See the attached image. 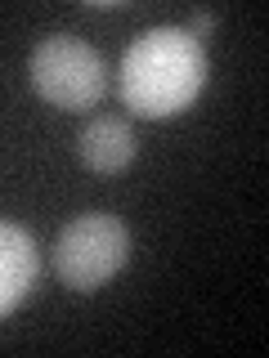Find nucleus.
I'll return each mask as SVG.
<instances>
[{"label":"nucleus","mask_w":269,"mask_h":358,"mask_svg":"<svg viewBox=\"0 0 269 358\" xmlns=\"http://www.w3.org/2000/svg\"><path fill=\"white\" fill-rule=\"evenodd\" d=\"M27 76L32 90L45 99L50 108L63 112H85L104 99L108 90V67L81 36H67V31H54L45 36L27 59Z\"/></svg>","instance_id":"f03ea898"},{"label":"nucleus","mask_w":269,"mask_h":358,"mask_svg":"<svg viewBox=\"0 0 269 358\" xmlns=\"http://www.w3.org/2000/svg\"><path fill=\"white\" fill-rule=\"evenodd\" d=\"M76 152H81V162L90 171L117 175L134 162V130L121 117H95L76 134Z\"/></svg>","instance_id":"20e7f679"},{"label":"nucleus","mask_w":269,"mask_h":358,"mask_svg":"<svg viewBox=\"0 0 269 358\" xmlns=\"http://www.w3.org/2000/svg\"><path fill=\"white\" fill-rule=\"evenodd\" d=\"M211 27H216V14H211V9H198V14H193V22H188V36H202V31H211Z\"/></svg>","instance_id":"423d86ee"},{"label":"nucleus","mask_w":269,"mask_h":358,"mask_svg":"<svg viewBox=\"0 0 269 358\" xmlns=\"http://www.w3.org/2000/svg\"><path fill=\"white\" fill-rule=\"evenodd\" d=\"M36 242L18 229V224L0 220V318L36 287Z\"/></svg>","instance_id":"39448f33"},{"label":"nucleus","mask_w":269,"mask_h":358,"mask_svg":"<svg viewBox=\"0 0 269 358\" xmlns=\"http://www.w3.org/2000/svg\"><path fill=\"white\" fill-rule=\"evenodd\" d=\"M130 255V233L126 224L108 210H85L72 224H63L54 242V273L72 291H99L126 264Z\"/></svg>","instance_id":"7ed1b4c3"},{"label":"nucleus","mask_w":269,"mask_h":358,"mask_svg":"<svg viewBox=\"0 0 269 358\" xmlns=\"http://www.w3.org/2000/svg\"><path fill=\"white\" fill-rule=\"evenodd\" d=\"M207 50L184 27H153L130 41L121 54V103L134 117H175L184 112L207 85Z\"/></svg>","instance_id":"f257e3e1"}]
</instances>
